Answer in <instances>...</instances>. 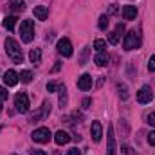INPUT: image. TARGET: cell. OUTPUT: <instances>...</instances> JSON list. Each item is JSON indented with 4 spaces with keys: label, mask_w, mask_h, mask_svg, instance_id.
Here are the masks:
<instances>
[{
    "label": "cell",
    "mask_w": 155,
    "mask_h": 155,
    "mask_svg": "<svg viewBox=\"0 0 155 155\" xmlns=\"http://www.w3.org/2000/svg\"><path fill=\"white\" fill-rule=\"evenodd\" d=\"M5 52L9 54V58L15 61V63H22L24 60V54H22V49H20V43L13 38H5Z\"/></svg>",
    "instance_id": "1"
},
{
    "label": "cell",
    "mask_w": 155,
    "mask_h": 155,
    "mask_svg": "<svg viewBox=\"0 0 155 155\" xmlns=\"http://www.w3.org/2000/svg\"><path fill=\"white\" fill-rule=\"evenodd\" d=\"M20 38L25 43H31L35 38V22L33 20H24L20 24Z\"/></svg>",
    "instance_id": "2"
},
{
    "label": "cell",
    "mask_w": 155,
    "mask_h": 155,
    "mask_svg": "<svg viewBox=\"0 0 155 155\" xmlns=\"http://www.w3.org/2000/svg\"><path fill=\"white\" fill-rule=\"evenodd\" d=\"M139 45H141V35H139V33L130 31L128 35H124V41H123L124 51H134V49H139Z\"/></svg>",
    "instance_id": "3"
},
{
    "label": "cell",
    "mask_w": 155,
    "mask_h": 155,
    "mask_svg": "<svg viewBox=\"0 0 155 155\" xmlns=\"http://www.w3.org/2000/svg\"><path fill=\"white\" fill-rule=\"evenodd\" d=\"M49 114H51V103L49 101H43V105L40 107V110H36L33 116L29 117V123H40V121H43L45 117H49Z\"/></svg>",
    "instance_id": "4"
},
{
    "label": "cell",
    "mask_w": 155,
    "mask_h": 155,
    "mask_svg": "<svg viewBox=\"0 0 155 155\" xmlns=\"http://www.w3.org/2000/svg\"><path fill=\"white\" fill-rule=\"evenodd\" d=\"M15 107H16V110L20 112V114H25V112H29V97H27V94L25 92H18L16 96H15Z\"/></svg>",
    "instance_id": "5"
},
{
    "label": "cell",
    "mask_w": 155,
    "mask_h": 155,
    "mask_svg": "<svg viewBox=\"0 0 155 155\" xmlns=\"http://www.w3.org/2000/svg\"><path fill=\"white\" fill-rule=\"evenodd\" d=\"M51 130L49 128H45V126H41V128H36L35 132H33V141L35 143H40V144H43V143H49V139H51Z\"/></svg>",
    "instance_id": "6"
},
{
    "label": "cell",
    "mask_w": 155,
    "mask_h": 155,
    "mask_svg": "<svg viewBox=\"0 0 155 155\" xmlns=\"http://www.w3.org/2000/svg\"><path fill=\"white\" fill-rule=\"evenodd\" d=\"M56 49H58V52H60L63 58L72 56V43H71L69 38H60L58 43H56Z\"/></svg>",
    "instance_id": "7"
},
{
    "label": "cell",
    "mask_w": 155,
    "mask_h": 155,
    "mask_svg": "<svg viewBox=\"0 0 155 155\" xmlns=\"http://www.w3.org/2000/svg\"><path fill=\"white\" fill-rule=\"evenodd\" d=\"M152 99H153V92H152V88H150L148 85L141 87L139 92H137V101H139L141 105H146V103H150Z\"/></svg>",
    "instance_id": "8"
},
{
    "label": "cell",
    "mask_w": 155,
    "mask_h": 155,
    "mask_svg": "<svg viewBox=\"0 0 155 155\" xmlns=\"http://www.w3.org/2000/svg\"><path fill=\"white\" fill-rule=\"evenodd\" d=\"M107 155H116V137H114L112 124L108 126V134H107Z\"/></svg>",
    "instance_id": "9"
},
{
    "label": "cell",
    "mask_w": 155,
    "mask_h": 155,
    "mask_svg": "<svg viewBox=\"0 0 155 155\" xmlns=\"http://www.w3.org/2000/svg\"><path fill=\"white\" fill-rule=\"evenodd\" d=\"M90 134H92L94 143H99V141H101V137H103V126H101L99 121H94V123H92V126H90Z\"/></svg>",
    "instance_id": "10"
},
{
    "label": "cell",
    "mask_w": 155,
    "mask_h": 155,
    "mask_svg": "<svg viewBox=\"0 0 155 155\" xmlns=\"http://www.w3.org/2000/svg\"><path fill=\"white\" fill-rule=\"evenodd\" d=\"M78 88L79 90H90L92 88V76L90 74H81L78 78Z\"/></svg>",
    "instance_id": "11"
},
{
    "label": "cell",
    "mask_w": 155,
    "mask_h": 155,
    "mask_svg": "<svg viewBox=\"0 0 155 155\" xmlns=\"http://www.w3.org/2000/svg\"><path fill=\"white\" fill-rule=\"evenodd\" d=\"M18 79H20V76H18L13 69L5 71V74H4V81H5V85H7V87H15V85L18 83Z\"/></svg>",
    "instance_id": "12"
},
{
    "label": "cell",
    "mask_w": 155,
    "mask_h": 155,
    "mask_svg": "<svg viewBox=\"0 0 155 155\" xmlns=\"http://www.w3.org/2000/svg\"><path fill=\"white\" fill-rule=\"evenodd\" d=\"M54 141H56V144L63 146V144L71 143V135H69V134H67L65 130H58V132L54 134Z\"/></svg>",
    "instance_id": "13"
},
{
    "label": "cell",
    "mask_w": 155,
    "mask_h": 155,
    "mask_svg": "<svg viewBox=\"0 0 155 155\" xmlns=\"http://www.w3.org/2000/svg\"><path fill=\"white\" fill-rule=\"evenodd\" d=\"M123 18L124 20H135L137 18V7L135 5H124L123 7Z\"/></svg>",
    "instance_id": "14"
},
{
    "label": "cell",
    "mask_w": 155,
    "mask_h": 155,
    "mask_svg": "<svg viewBox=\"0 0 155 155\" xmlns=\"http://www.w3.org/2000/svg\"><path fill=\"white\" fill-rule=\"evenodd\" d=\"M124 33V25L123 24H117V27H116V31L114 33H110V36H108V41L112 43V45H116L117 41H119V38H121V35Z\"/></svg>",
    "instance_id": "15"
},
{
    "label": "cell",
    "mask_w": 155,
    "mask_h": 155,
    "mask_svg": "<svg viewBox=\"0 0 155 155\" xmlns=\"http://www.w3.org/2000/svg\"><path fill=\"white\" fill-rule=\"evenodd\" d=\"M94 63L99 65V67L107 65V63H108V52H107V51H97V54H96V58H94Z\"/></svg>",
    "instance_id": "16"
},
{
    "label": "cell",
    "mask_w": 155,
    "mask_h": 155,
    "mask_svg": "<svg viewBox=\"0 0 155 155\" xmlns=\"http://www.w3.org/2000/svg\"><path fill=\"white\" fill-rule=\"evenodd\" d=\"M9 7L13 13H22V11H25V2L24 0H11Z\"/></svg>",
    "instance_id": "17"
},
{
    "label": "cell",
    "mask_w": 155,
    "mask_h": 155,
    "mask_svg": "<svg viewBox=\"0 0 155 155\" xmlns=\"http://www.w3.org/2000/svg\"><path fill=\"white\" fill-rule=\"evenodd\" d=\"M35 16H36L38 20H47L49 9H47L45 5H36V7H35Z\"/></svg>",
    "instance_id": "18"
},
{
    "label": "cell",
    "mask_w": 155,
    "mask_h": 155,
    "mask_svg": "<svg viewBox=\"0 0 155 155\" xmlns=\"http://www.w3.org/2000/svg\"><path fill=\"white\" fill-rule=\"evenodd\" d=\"M16 22H18V18H16L15 15L5 16V18H4V27H5L7 31H13V29H15V25H16Z\"/></svg>",
    "instance_id": "19"
},
{
    "label": "cell",
    "mask_w": 155,
    "mask_h": 155,
    "mask_svg": "<svg viewBox=\"0 0 155 155\" xmlns=\"http://www.w3.org/2000/svg\"><path fill=\"white\" fill-rule=\"evenodd\" d=\"M58 92H60V107L63 108L67 105V87L65 85H58Z\"/></svg>",
    "instance_id": "20"
},
{
    "label": "cell",
    "mask_w": 155,
    "mask_h": 155,
    "mask_svg": "<svg viewBox=\"0 0 155 155\" xmlns=\"http://www.w3.org/2000/svg\"><path fill=\"white\" fill-rule=\"evenodd\" d=\"M29 60H31L33 63L38 65L40 61H41V49H31V52H29Z\"/></svg>",
    "instance_id": "21"
},
{
    "label": "cell",
    "mask_w": 155,
    "mask_h": 155,
    "mask_svg": "<svg viewBox=\"0 0 155 155\" xmlns=\"http://www.w3.org/2000/svg\"><path fill=\"white\" fill-rule=\"evenodd\" d=\"M18 76H20V81H24V83H31V79H33V72H31V71H22Z\"/></svg>",
    "instance_id": "22"
},
{
    "label": "cell",
    "mask_w": 155,
    "mask_h": 155,
    "mask_svg": "<svg viewBox=\"0 0 155 155\" xmlns=\"http://www.w3.org/2000/svg\"><path fill=\"white\" fill-rule=\"evenodd\" d=\"M107 27H108V15H101L99 16V29L107 31Z\"/></svg>",
    "instance_id": "23"
},
{
    "label": "cell",
    "mask_w": 155,
    "mask_h": 155,
    "mask_svg": "<svg viewBox=\"0 0 155 155\" xmlns=\"http://www.w3.org/2000/svg\"><path fill=\"white\" fill-rule=\"evenodd\" d=\"M105 47H107V41H105V40H96V41H94V49L105 51Z\"/></svg>",
    "instance_id": "24"
},
{
    "label": "cell",
    "mask_w": 155,
    "mask_h": 155,
    "mask_svg": "<svg viewBox=\"0 0 155 155\" xmlns=\"http://www.w3.org/2000/svg\"><path fill=\"white\" fill-rule=\"evenodd\" d=\"M9 97V92L5 90V87H0V103H4Z\"/></svg>",
    "instance_id": "25"
},
{
    "label": "cell",
    "mask_w": 155,
    "mask_h": 155,
    "mask_svg": "<svg viewBox=\"0 0 155 155\" xmlns=\"http://www.w3.org/2000/svg\"><path fill=\"white\" fill-rule=\"evenodd\" d=\"M117 88H119V94H121V97H123V99H128V92H126V87H124V85H117Z\"/></svg>",
    "instance_id": "26"
},
{
    "label": "cell",
    "mask_w": 155,
    "mask_h": 155,
    "mask_svg": "<svg viewBox=\"0 0 155 155\" xmlns=\"http://www.w3.org/2000/svg\"><path fill=\"white\" fill-rule=\"evenodd\" d=\"M148 71H150V72H155V54L148 60Z\"/></svg>",
    "instance_id": "27"
},
{
    "label": "cell",
    "mask_w": 155,
    "mask_h": 155,
    "mask_svg": "<svg viewBox=\"0 0 155 155\" xmlns=\"http://www.w3.org/2000/svg\"><path fill=\"white\" fill-rule=\"evenodd\" d=\"M87 54H88V47H85V49H83V56H81V60H79V65H85V60H87Z\"/></svg>",
    "instance_id": "28"
},
{
    "label": "cell",
    "mask_w": 155,
    "mask_h": 155,
    "mask_svg": "<svg viewBox=\"0 0 155 155\" xmlns=\"http://www.w3.org/2000/svg\"><path fill=\"white\" fill-rule=\"evenodd\" d=\"M56 88H58V85H56V83H52V81H49V83H47V90H49V92H54Z\"/></svg>",
    "instance_id": "29"
},
{
    "label": "cell",
    "mask_w": 155,
    "mask_h": 155,
    "mask_svg": "<svg viewBox=\"0 0 155 155\" xmlns=\"http://www.w3.org/2000/svg\"><path fill=\"white\" fill-rule=\"evenodd\" d=\"M148 143H150L152 146H155V132H150V135H148Z\"/></svg>",
    "instance_id": "30"
},
{
    "label": "cell",
    "mask_w": 155,
    "mask_h": 155,
    "mask_svg": "<svg viewBox=\"0 0 155 155\" xmlns=\"http://www.w3.org/2000/svg\"><path fill=\"white\" fill-rule=\"evenodd\" d=\"M146 119H148V123H150L152 126H155V112H152V114L146 117Z\"/></svg>",
    "instance_id": "31"
},
{
    "label": "cell",
    "mask_w": 155,
    "mask_h": 155,
    "mask_svg": "<svg viewBox=\"0 0 155 155\" xmlns=\"http://www.w3.org/2000/svg\"><path fill=\"white\" fill-rule=\"evenodd\" d=\"M29 155H47V153H45V152H41V150H31Z\"/></svg>",
    "instance_id": "32"
},
{
    "label": "cell",
    "mask_w": 155,
    "mask_h": 155,
    "mask_svg": "<svg viewBox=\"0 0 155 155\" xmlns=\"http://www.w3.org/2000/svg\"><path fill=\"white\" fill-rule=\"evenodd\" d=\"M67 155H81V152H79L78 148H72V150H69V153Z\"/></svg>",
    "instance_id": "33"
},
{
    "label": "cell",
    "mask_w": 155,
    "mask_h": 155,
    "mask_svg": "<svg viewBox=\"0 0 155 155\" xmlns=\"http://www.w3.org/2000/svg\"><path fill=\"white\" fill-rule=\"evenodd\" d=\"M90 103H92V99H88V97H87V99L83 101V107H85V108H88V107H90Z\"/></svg>",
    "instance_id": "34"
},
{
    "label": "cell",
    "mask_w": 155,
    "mask_h": 155,
    "mask_svg": "<svg viewBox=\"0 0 155 155\" xmlns=\"http://www.w3.org/2000/svg\"><path fill=\"white\" fill-rule=\"evenodd\" d=\"M60 67H61V63H60V61H56V65H54V69H52V72H56V71H60Z\"/></svg>",
    "instance_id": "35"
},
{
    "label": "cell",
    "mask_w": 155,
    "mask_h": 155,
    "mask_svg": "<svg viewBox=\"0 0 155 155\" xmlns=\"http://www.w3.org/2000/svg\"><path fill=\"white\" fill-rule=\"evenodd\" d=\"M0 110H2V103H0Z\"/></svg>",
    "instance_id": "36"
}]
</instances>
